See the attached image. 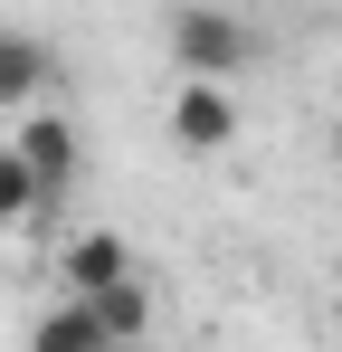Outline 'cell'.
<instances>
[{"label": "cell", "instance_id": "obj_5", "mask_svg": "<svg viewBox=\"0 0 342 352\" xmlns=\"http://www.w3.org/2000/svg\"><path fill=\"white\" fill-rule=\"evenodd\" d=\"M48 76H57V58L29 29H0V115H29V105L48 96Z\"/></svg>", "mask_w": 342, "mask_h": 352}, {"label": "cell", "instance_id": "obj_7", "mask_svg": "<svg viewBox=\"0 0 342 352\" xmlns=\"http://www.w3.org/2000/svg\"><path fill=\"white\" fill-rule=\"evenodd\" d=\"M29 352H114V343H105V324L86 314V295H67V305H48L29 324Z\"/></svg>", "mask_w": 342, "mask_h": 352}, {"label": "cell", "instance_id": "obj_2", "mask_svg": "<svg viewBox=\"0 0 342 352\" xmlns=\"http://www.w3.org/2000/svg\"><path fill=\"white\" fill-rule=\"evenodd\" d=\"M10 153L38 181V210H57V200L86 181V124L57 115V105H29V115H10Z\"/></svg>", "mask_w": 342, "mask_h": 352}, {"label": "cell", "instance_id": "obj_1", "mask_svg": "<svg viewBox=\"0 0 342 352\" xmlns=\"http://www.w3.org/2000/svg\"><path fill=\"white\" fill-rule=\"evenodd\" d=\"M171 67L181 76H209V86H238L257 67V29L238 10H219V0H181L171 10Z\"/></svg>", "mask_w": 342, "mask_h": 352}, {"label": "cell", "instance_id": "obj_4", "mask_svg": "<svg viewBox=\"0 0 342 352\" xmlns=\"http://www.w3.org/2000/svg\"><path fill=\"white\" fill-rule=\"evenodd\" d=\"M86 314L105 324V343H114V352H143V343H152V314H162V286L133 267V276H114V286L86 295Z\"/></svg>", "mask_w": 342, "mask_h": 352}, {"label": "cell", "instance_id": "obj_8", "mask_svg": "<svg viewBox=\"0 0 342 352\" xmlns=\"http://www.w3.org/2000/svg\"><path fill=\"white\" fill-rule=\"evenodd\" d=\"M19 219H38V181H29V162H19L10 133H0V229H19Z\"/></svg>", "mask_w": 342, "mask_h": 352}, {"label": "cell", "instance_id": "obj_6", "mask_svg": "<svg viewBox=\"0 0 342 352\" xmlns=\"http://www.w3.org/2000/svg\"><path fill=\"white\" fill-rule=\"evenodd\" d=\"M57 276H67V295H95V286H114V276H133V248L114 229H76L67 257H57Z\"/></svg>", "mask_w": 342, "mask_h": 352}, {"label": "cell", "instance_id": "obj_9", "mask_svg": "<svg viewBox=\"0 0 342 352\" xmlns=\"http://www.w3.org/2000/svg\"><path fill=\"white\" fill-rule=\"evenodd\" d=\"M323 314H333V333H342V276H333V305H323Z\"/></svg>", "mask_w": 342, "mask_h": 352}, {"label": "cell", "instance_id": "obj_3", "mask_svg": "<svg viewBox=\"0 0 342 352\" xmlns=\"http://www.w3.org/2000/svg\"><path fill=\"white\" fill-rule=\"evenodd\" d=\"M238 133H247V115H238V86H209V76H181V86H171V143H181V153L219 162Z\"/></svg>", "mask_w": 342, "mask_h": 352}]
</instances>
